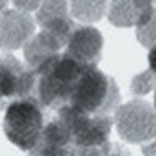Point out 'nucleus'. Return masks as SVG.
I'll list each match as a JSON object with an SVG mask.
<instances>
[{"mask_svg": "<svg viewBox=\"0 0 156 156\" xmlns=\"http://www.w3.org/2000/svg\"><path fill=\"white\" fill-rule=\"evenodd\" d=\"M83 67L88 65H81L65 54L52 57L34 72L36 86L33 98L37 99L41 106L60 111L62 107L68 106Z\"/></svg>", "mask_w": 156, "mask_h": 156, "instance_id": "2", "label": "nucleus"}, {"mask_svg": "<svg viewBox=\"0 0 156 156\" xmlns=\"http://www.w3.org/2000/svg\"><path fill=\"white\" fill-rule=\"evenodd\" d=\"M57 112L70 133L75 156H109L112 153L109 141L112 119L109 115H90L72 106H65Z\"/></svg>", "mask_w": 156, "mask_h": 156, "instance_id": "1", "label": "nucleus"}, {"mask_svg": "<svg viewBox=\"0 0 156 156\" xmlns=\"http://www.w3.org/2000/svg\"><path fill=\"white\" fill-rule=\"evenodd\" d=\"M120 94L115 81L98 67H83L68 106L90 115H109L119 107Z\"/></svg>", "mask_w": 156, "mask_h": 156, "instance_id": "3", "label": "nucleus"}, {"mask_svg": "<svg viewBox=\"0 0 156 156\" xmlns=\"http://www.w3.org/2000/svg\"><path fill=\"white\" fill-rule=\"evenodd\" d=\"M154 88H156V75L151 70H146L140 75H136L130 83V90L133 94H148Z\"/></svg>", "mask_w": 156, "mask_h": 156, "instance_id": "14", "label": "nucleus"}, {"mask_svg": "<svg viewBox=\"0 0 156 156\" xmlns=\"http://www.w3.org/2000/svg\"><path fill=\"white\" fill-rule=\"evenodd\" d=\"M154 5L150 2H114L109 7V21L119 28L143 26L153 16Z\"/></svg>", "mask_w": 156, "mask_h": 156, "instance_id": "12", "label": "nucleus"}, {"mask_svg": "<svg viewBox=\"0 0 156 156\" xmlns=\"http://www.w3.org/2000/svg\"><path fill=\"white\" fill-rule=\"evenodd\" d=\"M73 16L81 21H96L106 12L107 3L104 2H73L70 5Z\"/></svg>", "mask_w": 156, "mask_h": 156, "instance_id": "13", "label": "nucleus"}, {"mask_svg": "<svg viewBox=\"0 0 156 156\" xmlns=\"http://www.w3.org/2000/svg\"><path fill=\"white\" fill-rule=\"evenodd\" d=\"M119 135L130 143H148L156 138V111L146 101H130L115 109Z\"/></svg>", "mask_w": 156, "mask_h": 156, "instance_id": "5", "label": "nucleus"}, {"mask_svg": "<svg viewBox=\"0 0 156 156\" xmlns=\"http://www.w3.org/2000/svg\"><path fill=\"white\" fill-rule=\"evenodd\" d=\"M5 7H7V3H5V2H0V13H3Z\"/></svg>", "mask_w": 156, "mask_h": 156, "instance_id": "17", "label": "nucleus"}, {"mask_svg": "<svg viewBox=\"0 0 156 156\" xmlns=\"http://www.w3.org/2000/svg\"><path fill=\"white\" fill-rule=\"evenodd\" d=\"M65 47V42L49 31H42L33 36L24 46V60L29 70L36 72L47 60L58 55V51Z\"/></svg>", "mask_w": 156, "mask_h": 156, "instance_id": "11", "label": "nucleus"}, {"mask_svg": "<svg viewBox=\"0 0 156 156\" xmlns=\"http://www.w3.org/2000/svg\"><path fill=\"white\" fill-rule=\"evenodd\" d=\"M141 153L145 156H156V138L141 146Z\"/></svg>", "mask_w": 156, "mask_h": 156, "instance_id": "15", "label": "nucleus"}, {"mask_svg": "<svg viewBox=\"0 0 156 156\" xmlns=\"http://www.w3.org/2000/svg\"><path fill=\"white\" fill-rule=\"evenodd\" d=\"M34 33V21L23 10H7L0 16V47L5 51L24 47Z\"/></svg>", "mask_w": 156, "mask_h": 156, "instance_id": "8", "label": "nucleus"}, {"mask_svg": "<svg viewBox=\"0 0 156 156\" xmlns=\"http://www.w3.org/2000/svg\"><path fill=\"white\" fill-rule=\"evenodd\" d=\"M109 156H124V154H119V153H111Z\"/></svg>", "mask_w": 156, "mask_h": 156, "instance_id": "18", "label": "nucleus"}, {"mask_svg": "<svg viewBox=\"0 0 156 156\" xmlns=\"http://www.w3.org/2000/svg\"><path fill=\"white\" fill-rule=\"evenodd\" d=\"M148 63H150V70L156 75V46L150 49V54H148Z\"/></svg>", "mask_w": 156, "mask_h": 156, "instance_id": "16", "label": "nucleus"}, {"mask_svg": "<svg viewBox=\"0 0 156 156\" xmlns=\"http://www.w3.org/2000/svg\"><path fill=\"white\" fill-rule=\"evenodd\" d=\"M154 111H156V91H154Z\"/></svg>", "mask_w": 156, "mask_h": 156, "instance_id": "19", "label": "nucleus"}, {"mask_svg": "<svg viewBox=\"0 0 156 156\" xmlns=\"http://www.w3.org/2000/svg\"><path fill=\"white\" fill-rule=\"evenodd\" d=\"M102 36L93 26H76L65 46V55L88 67H96L101 60Z\"/></svg>", "mask_w": 156, "mask_h": 156, "instance_id": "7", "label": "nucleus"}, {"mask_svg": "<svg viewBox=\"0 0 156 156\" xmlns=\"http://www.w3.org/2000/svg\"><path fill=\"white\" fill-rule=\"evenodd\" d=\"M31 156H75L70 133L58 117L44 125L37 145L29 151Z\"/></svg>", "mask_w": 156, "mask_h": 156, "instance_id": "9", "label": "nucleus"}, {"mask_svg": "<svg viewBox=\"0 0 156 156\" xmlns=\"http://www.w3.org/2000/svg\"><path fill=\"white\" fill-rule=\"evenodd\" d=\"M44 130L42 106L34 98L10 102L5 109L3 132L7 138L23 151H31L37 145Z\"/></svg>", "mask_w": 156, "mask_h": 156, "instance_id": "4", "label": "nucleus"}, {"mask_svg": "<svg viewBox=\"0 0 156 156\" xmlns=\"http://www.w3.org/2000/svg\"><path fill=\"white\" fill-rule=\"evenodd\" d=\"M36 73L8 52L0 54V109L13 101L33 98Z\"/></svg>", "mask_w": 156, "mask_h": 156, "instance_id": "6", "label": "nucleus"}, {"mask_svg": "<svg viewBox=\"0 0 156 156\" xmlns=\"http://www.w3.org/2000/svg\"><path fill=\"white\" fill-rule=\"evenodd\" d=\"M68 5L65 2H44L39 5L36 20L44 31L52 33L54 36L62 39L67 46L70 34L75 29V23L68 16Z\"/></svg>", "mask_w": 156, "mask_h": 156, "instance_id": "10", "label": "nucleus"}]
</instances>
